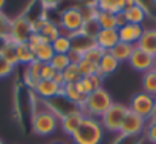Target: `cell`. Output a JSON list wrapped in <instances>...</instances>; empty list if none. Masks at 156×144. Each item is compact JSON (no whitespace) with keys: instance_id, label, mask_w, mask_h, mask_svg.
<instances>
[{"instance_id":"obj_48","label":"cell","mask_w":156,"mask_h":144,"mask_svg":"<svg viewBox=\"0 0 156 144\" xmlns=\"http://www.w3.org/2000/svg\"><path fill=\"white\" fill-rule=\"evenodd\" d=\"M0 144H5V142H3V141H2V139H0Z\"/></svg>"},{"instance_id":"obj_42","label":"cell","mask_w":156,"mask_h":144,"mask_svg":"<svg viewBox=\"0 0 156 144\" xmlns=\"http://www.w3.org/2000/svg\"><path fill=\"white\" fill-rule=\"evenodd\" d=\"M40 2L44 8H55L60 3V0H40Z\"/></svg>"},{"instance_id":"obj_47","label":"cell","mask_w":156,"mask_h":144,"mask_svg":"<svg viewBox=\"0 0 156 144\" xmlns=\"http://www.w3.org/2000/svg\"><path fill=\"white\" fill-rule=\"evenodd\" d=\"M54 144H64V142H54Z\"/></svg>"},{"instance_id":"obj_22","label":"cell","mask_w":156,"mask_h":144,"mask_svg":"<svg viewBox=\"0 0 156 144\" xmlns=\"http://www.w3.org/2000/svg\"><path fill=\"white\" fill-rule=\"evenodd\" d=\"M95 6L98 11H107V13H122L126 8V0H97Z\"/></svg>"},{"instance_id":"obj_29","label":"cell","mask_w":156,"mask_h":144,"mask_svg":"<svg viewBox=\"0 0 156 144\" xmlns=\"http://www.w3.org/2000/svg\"><path fill=\"white\" fill-rule=\"evenodd\" d=\"M101 31V26L98 25V22H97V19H87V20H84V23H83V28H81V34H84L86 37H89V38H94L95 40V37L98 35V32Z\"/></svg>"},{"instance_id":"obj_21","label":"cell","mask_w":156,"mask_h":144,"mask_svg":"<svg viewBox=\"0 0 156 144\" xmlns=\"http://www.w3.org/2000/svg\"><path fill=\"white\" fill-rule=\"evenodd\" d=\"M133 49H135V45H130V43H124V41H119L112 51H109L119 63L122 61H129L132 54H133Z\"/></svg>"},{"instance_id":"obj_20","label":"cell","mask_w":156,"mask_h":144,"mask_svg":"<svg viewBox=\"0 0 156 144\" xmlns=\"http://www.w3.org/2000/svg\"><path fill=\"white\" fill-rule=\"evenodd\" d=\"M0 55H2L9 64L14 67L19 64V57H17V45L11 40H5L2 48H0Z\"/></svg>"},{"instance_id":"obj_28","label":"cell","mask_w":156,"mask_h":144,"mask_svg":"<svg viewBox=\"0 0 156 144\" xmlns=\"http://www.w3.org/2000/svg\"><path fill=\"white\" fill-rule=\"evenodd\" d=\"M51 45H52L55 54H69V51L72 49V41H70V37L67 34H61Z\"/></svg>"},{"instance_id":"obj_39","label":"cell","mask_w":156,"mask_h":144,"mask_svg":"<svg viewBox=\"0 0 156 144\" xmlns=\"http://www.w3.org/2000/svg\"><path fill=\"white\" fill-rule=\"evenodd\" d=\"M144 132H145V138L150 142L156 144V123H148Z\"/></svg>"},{"instance_id":"obj_23","label":"cell","mask_w":156,"mask_h":144,"mask_svg":"<svg viewBox=\"0 0 156 144\" xmlns=\"http://www.w3.org/2000/svg\"><path fill=\"white\" fill-rule=\"evenodd\" d=\"M34 55H35V60H38L41 63H51V60L55 55V52H54L52 45L49 41H44V43L38 45L34 49Z\"/></svg>"},{"instance_id":"obj_26","label":"cell","mask_w":156,"mask_h":144,"mask_svg":"<svg viewBox=\"0 0 156 144\" xmlns=\"http://www.w3.org/2000/svg\"><path fill=\"white\" fill-rule=\"evenodd\" d=\"M142 92L156 95V69H150L142 75Z\"/></svg>"},{"instance_id":"obj_8","label":"cell","mask_w":156,"mask_h":144,"mask_svg":"<svg viewBox=\"0 0 156 144\" xmlns=\"http://www.w3.org/2000/svg\"><path fill=\"white\" fill-rule=\"evenodd\" d=\"M145 127H147V120L129 110L119 129V135L121 136H139L144 133Z\"/></svg>"},{"instance_id":"obj_41","label":"cell","mask_w":156,"mask_h":144,"mask_svg":"<svg viewBox=\"0 0 156 144\" xmlns=\"http://www.w3.org/2000/svg\"><path fill=\"white\" fill-rule=\"evenodd\" d=\"M90 80H92V83H94L95 89H100V88H103V81H104V78H103L101 75L95 74V75H92V77H90Z\"/></svg>"},{"instance_id":"obj_14","label":"cell","mask_w":156,"mask_h":144,"mask_svg":"<svg viewBox=\"0 0 156 144\" xmlns=\"http://www.w3.org/2000/svg\"><path fill=\"white\" fill-rule=\"evenodd\" d=\"M43 64L41 61L38 60H34L32 63H29L26 67H25V72H23V80L26 83V86H29L31 89H35L37 83L41 80V69H43Z\"/></svg>"},{"instance_id":"obj_5","label":"cell","mask_w":156,"mask_h":144,"mask_svg":"<svg viewBox=\"0 0 156 144\" xmlns=\"http://www.w3.org/2000/svg\"><path fill=\"white\" fill-rule=\"evenodd\" d=\"M84 23V16L80 6H72L61 13L60 16V28H63L67 35L80 32Z\"/></svg>"},{"instance_id":"obj_12","label":"cell","mask_w":156,"mask_h":144,"mask_svg":"<svg viewBox=\"0 0 156 144\" xmlns=\"http://www.w3.org/2000/svg\"><path fill=\"white\" fill-rule=\"evenodd\" d=\"M145 28L142 25H133V23H126L124 26L118 28V34H119V41L124 43H130L135 45L139 41V38L142 37Z\"/></svg>"},{"instance_id":"obj_25","label":"cell","mask_w":156,"mask_h":144,"mask_svg":"<svg viewBox=\"0 0 156 144\" xmlns=\"http://www.w3.org/2000/svg\"><path fill=\"white\" fill-rule=\"evenodd\" d=\"M17 57H19V64H25V66H28L29 63H32L35 60L34 51L29 46V43H19L17 45Z\"/></svg>"},{"instance_id":"obj_3","label":"cell","mask_w":156,"mask_h":144,"mask_svg":"<svg viewBox=\"0 0 156 144\" xmlns=\"http://www.w3.org/2000/svg\"><path fill=\"white\" fill-rule=\"evenodd\" d=\"M60 126V117L49 107L37 110L32 117V130L40 136L52 135Z\"/></svg>"},{"instance_id":"obj_17","label":"cell","mask_w":156,"mask_h":144,"mask_svg":"<svg viewBox=\"0 0 156 144\" xmlns=\"http://www.w3.org/2000/svg\"><path fill=\"white\" fill-rule=\"evenodd\" d=\"M69 37H70V41H72V49H73V51H78L80 54H84L86 51H89L90 48L95 46V40L86 37V35L81 34V32L72 34V35H69Z\"/></svg>"},{"instance_id":"obj_33","label":"cell","mask_w":156,"mask_h":144,"mask_svg":"<svg viewBox=\"0 0 156 144\" xmlns=\"http://www.w3.org/2000/svg\"><path fill=\"white\" fill-rule=\"evenodd\" d=\"M11 25L12 20L5 16L3 13H0V40H9V34H11Z\"/></svg>"},{"instance_id":"obj_15","label":"cell","mask_w":156,"mask_h":144,"mask_svg":"<svg viewBox=\"0 0 156 144\" xmlns=\"http://www.w3.org/2000/svg\"><path fill=\"white\" fill-rule=\"evenodd\" d=\"M136 46L145 52H148L150 55L156 54V28H145L142 37L139 38V41L136 43Z\"/></svg>"},{"instance_id":"obj_43","label":"cell","mask_w":156,"mask_h":144,"mask_svg":"<svg viewBox=\"0 0 156 144\" xmlns=\"http://www.w3.org/2000/svg\"><path fill=\"white\" fill-rule=\"evenodd\" d=\"M54 81H55L57 85H60V86H64V85H66V83H64V77H63V72H57L55 77H54Z\"/></svg>"},{"instance_id":"obj_19","label":"cell","mask_w":156,"mask_h":144,"mask_svg":"<svg viewBox=\"0 0 156 144\" xmlns=\"http://www.w3.org/2000/svg\"><path fill=\"white\" fill-rule=\"evenodd\" d=\"M122 16H124V19H126L127 23H133V25H142L148 19V16L145 14V11L141 6H138V5L124 9L122 11Z\"/></svg>"},{"instance_id":"obj_1","label":"cell","mask_w":156,"mask_h":144,"mask_svg":"<svg viewBox=\"0 0 156 144\" xmlns=\"http://www.w3.org/2000/svg\"><path fill=\"white\" fill-rule=\"evenodd\" d=\"M104 127L101 126L100 120L86 117L81 126L70 136L75 144H101L104 139Z\"/></svg>"},{"instance_id":"obj_27","label":"cell","mask_w":156,"mask_h":144,"mask_svg":"<svg viewBox=\"0 0 156 144\" xmlns=\"http://www.w3.org/2000/svg\"><path fill=\"white\" fill-rule=\"evenodd\" d=\"M38 34H41L46 41L52 43L57 37L61 35V31H60V26H58V25H55V23L51 22V20H46V23L43 25V28H41V31H40Z\"/></svg>"},{"instance_id":"obj_35","label":"cell","mask_w":156,"mask_h":144,"mask_svg":"<svg viewBox=\"0 0 156 144\" xmlns=\"http://www.w3.org/2000/svg\"><path fill=\"white\" fill-rule=\"evenodd\" d=\"M104 52H106V51H103L101 48H98V46L95 45L94 48H90L89 51H86V52L83 54V57H84L86 60H89V61H92V63L98 64V63H100V60H101V57L104 55Z\"/></svg>"},{"instance_id":"obj_7","label":"cell","mask_w":156,"mask_h":144,"mask_svg":"<svg viewBox=\"0 0 156 144\" xmlns=\"http://www.w3.org/2000/svg\"><path fill=\"white\" fill-rule=\"evenodd\" d=\"M32 32H34V29H32L31 19H28L26 16H19L17 19L12 20L9 40L14 41L16 45H19V43H28L29 41V37L32 35Z\"/></svg>"},{"instance_id":"obj_18","label":"cell","mask_w":156,"mask_h":144,"mask_svg":"<svg viewBox=\"0 0 156 144\" xmlns=\"http://www.w3.org/2000/svg\"><path fill=\"white\" fill-rule=\"evenodd\" d=\"M63 97H66L70 103H73L75 106H78L80 109L84 106L86 98H87V95H83V94L78 92L75 83H67V85L63 86Z\"/></svg>"},{"instance_id":"obj_4","label":"cell","mask_w":156,"mask_h":144,"mask_svg":"<svg viewBox=\"0 0 156 144\" xmlns=\"http://www.w3.org/2000/svg\"><path fill=\"white\" fill-rule=\"evenodd\" d=\"M127 112H129V106L121 104V103H113L100 118V123L104 127V130L112 132V133H119V129L122 126V121Z\"/></svg>"},{"instance_id":"obj_24","label":"cell","mask_w":156,"mask_h":144,"mask_svg":"<svg viewBox=\"0 0 156 144\" xmlns=\"http://www.w3.org/2000/svg\"><path fill=\"white\" fill-rule=\"evenodd\" d=\"M97 22L101 26V29H118L116 25V14L107 13V11H98Z\"/></svg>"},{"instance_id":"obj_13","label":"cell","mask_w":156,"mask_h":144,"mask_svg":"<svg viewBox=\"0 0 156 144\" xmlns=\"http://www.w3.org/2000/svg\"><path fill=\"white\" fill-rule=\"evenodd\" d=\"M118 43H119L118 29H101L98 35L95 37V45L106 52L112 51Z\"/></svg>"},{"instance_id":"obj_40","label":"cell","mask_w":156,"mask_h":144,"mask_svg":"<svg viewBox=\"0 0 156 144\" xmlns=\"http://www.w3.org/2000/svg\"><path fill=\"white\" fill-rule=\"evenodd\" d=\"M67 57H69L70 63H75V64H78V63H80V61L83 60V54H80L78 51H73V49H70V51H69Z\"/></svg>"},{"instance_id":"obj_34","label":"cell","mask_w":156,"mask_h":144,"mask_svg":"<svg viewBox=\"0 0 156 144\" xmlns=\"http://www.w3.org/2000/svg\"><path fill=\"white\" fill-rule=\"evenodd\" d=\"M75 86H76L78 92L83 94V95H89V94H92V92L95 91V86H94L90 77H83L80 81L75 83Z\"/></svg>"},{"instance_id":"obj_36","label":"cell","mask_w":156,"mask_h":144,"mask_svg":"<svg viewBox=\"0 0 156 144\" xmlns=\"http://www.w3.org/2000/svg\"><path fill=\"white\" fill-rule=\"evenodd\" d=\"M135 3L141 6L148 17H156V0H135Z\"/></svg>"},{"instance_id":"obj_9","label":"cell","mask_w":156,"mask_h":144,"mask_svg":"<svg viewBox=\"0 0 156 144\" xmlns=\"http://www.w3.org/2000/svg\"><path fill=\"white\" fill-rule=\"evenodd\" d=\"M84 118H86V115L83 113L81 109H76V110H72V112L66 113L64 117L60 118L61 130H63L66 135L72 136V135L76 132V129L81 126V123H83Z\"/></svg>"},{"instance_id":"obj_31","label":"cell","mask_w":156,"mask_h":144,"mask_svg":"<svg viewBox=\"0 0 156 144\" xmlns=\"http://www.w3.org/2000/svg\"><path fill=\"white\" fill-rule=\"evenodd\" d=\"M78 69H80L81 77H92L98 72V64H95V63H92V61H89L83 57V60L78 63Z\"/></svg>"},{"instance_id":"obj_38","label":"cell","mask_w":156,"mask_h":144,"mask_svg":"<svg viewBox=\"0 0 156 144\" xmlns=\"http://www.w3.org/2000/svg\"><path fill=\"white\" fill-rule=\"evenodd\" d=\"M57 74V70L49 64V63H44L43 64V69H41V80H54Z\"/></svg>"},{"instance_id":"obj_46","label":"cell","mask_w":156,"mask_h":144,"mask_svg":"<svg viewBox=\"0 0 156 144\" xmlns=\"http://www.w3.org/2000/svg\"><path fill=\"white\" fill-rule=\"evenodd\" d=\"M153 69H156V54L153 55Z\"/></svg>"},{"instance_id":"obj_10","label":"cell","mask_w":156,"mask_h":144,"mask_svg":"<svg viewBox=\"0 0 156 144\" xmlns=\"http://www.w3.org/2000/svg\"><path fill=\"white\" fill-rule=\"evenodd\" d=\"M129 63H130V66H132L135 70L142 72V74H144V72L153 69V55H150L148 52L139 49L138 46H135L133 54H132Z\"/></svg>"},{"instance_id":"obj_16","label":"cell","mask_w":156,"mask_h":144,"mask_svg":"<svg viewBox=\"0 0 156 144\" xmlns=\"http://www.w3.org/2000/svg\"><path fill=\"white\" fill-rule=\"evenodd\" d=\"M118 67H119V61L110 52H104V55L101 57V60L98 63V72H97V74L104 78V77L113 74Z\"/></svg>"},{"instance_id":"obj_37","label":"cell","mask_w":156,"mask_h":144,"mask_svg":"<svg viewBox=\"0 0 156 144\" xmlns=\"http://www.w3.org/2000/svg\"><path fill=\"white\" fill-rule=\"evenodd\" d=\"M12 70H14V66L9 64L2 55H0V78H6L12 74Z\"/></svg>"},{"instance_id":"obj_45","label":"cell","mask_w":156,"mask_h":144,"mask_svg":"<svg viewBox=\"0 0 156 144\" xmlns=\"http://www.w3.org/2000/svg\"><path fill=\"white\" fill-rule=\"evenodd\" d=\"M5 5H6V0H0V13L3 11V8H5Z\"/></svg>"},{"instance_id":"obj_6","label":"cell","mask_w":156,"mask_h":144,"mask_svg":"<svg viewBox=\"0 0 156 144\" xmlns=\"http://www.w3.org/2000/svg\"><path fill=\"white\" fill-rule=\"evenodd\" d=\"M154 107H156V97L150 95L147 92H138L129 104V110L135 112L136 115H139L145 120H148L151 117Z\"/></svg>"},{"instance_id":"obj_2","label":"cell","mask_w":156,"mask_h":144,"mask_svg":"<svg viewBox=\"0 0 156 144\" xmlns=\"http://www.w3.org/2000/svg\"><path fill=\"white\" fill-rule=\"evenodd\" d=\"M112 104H113V100H112L110 94L104 88H100V89H95L92 94L87 95L86 103L81 107V110L86 117L100 120Z\"/></svg>"},{"instance_id":"obj_44","label":"cell","mask_w":156,"mask_h":144,"mask_svg":"<svg viewBox=\"0 0 156 144\" xmlns=\"http://www.w3.org/2000/svg\"><path fill=\"white\" fill-rule=\"evenodd\" d=\"M148 123H156V107H154V110H153L151 117L148 118Z\"/></svg>"},{"instance_id":"obj_49","label":"cell","mask_w":156,"mask_h":144,"mask_svg":"<svg viewBox=\"0 0 156 144\" xmlns=\"http://www.w3.org/2000/svg\"><path fill=\"white\" fill-rule=\"evenodd\" d=\"M154 97H156V95H154Z\"/></svg>"},{"instance_id":"obj_30","label":"cell","mask_w":156,"mask_h":144,"mask_svg":"<svg viewBox=\"0 0 156 144\" xmlns=\"http://www.w3.org/2000/svg\"><path fill=\"white\" fill-rule=\"evenodd\" d=\"M63 77H64V83H76V81H80L83 77L80 74V69H78V64L75 63H70L64 70H63Z\"/></svg>"},{"instance_id":"obj_11","label":"cell","mask_w":156,"mask_h":144,"mask_svg":"<svg viewBox=\"0 0 156 144\" xmlns=\"http://www.w3.org/2000/svg\"><path fill=\"white\" fill-rule=\"evenodd\" d=\"M34 92L40 98L48 101V100H52V98H55L58 95H63V86L57 85L54 80H40L37 83Z\"/></svg>"},{"instance_id":"obj_32","label":"cell","mask_w":156,"mask_h":144,"mask_svg":"<svg viewBox=\"0 0 156 144\" xmlns=\"http://www.w3.org/2000/svg\"><path fill=\"white\" fill-rule=\"evenodd\" d=\"M49 64H51L57 72H63V70L70 64V60H69L67 54H55V55L52 57V60H51Z\"/></svg>"}]
</instances>
